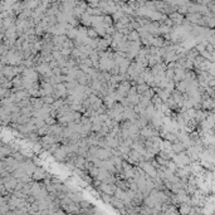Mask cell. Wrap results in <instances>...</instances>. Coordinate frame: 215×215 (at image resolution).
Masks as SVG:
<instances>
[{
	"instance_id": "cell-1",
	"label": "cell",
	"mask_w": 215,
	"mask_h": 215,
	"mask_svg": "<svg viewBox=\"0 0 215 215\" xmlns=\"http://www.w3.org/2000/svg\"><path fill=\"white\" fill-rule=\"evenodd\" d=\"M137 166L140 167V169H143L148 175H151V176H156V175H157L156 169H155V167H153L148 161H141V162H138Z\"/></svg>"
},
{
	"instance_id": "cell-5",
	"label": "cell",
	"mask_w": 215,
	"mask_h": 215,
	"mask_svg": "<svg viewBox=\"0 0 215 215\" xmlns=\"http://www.w3.org/2000/svg\"><path fill=\"white\" fill-rule=\"evenodd\" d=\"M98 172H100V169L96 167V166H93L91 169V171H90V174H91V176H98Z\"/></svg>"
},
{
	"instance_id": "cell-4",
	"label": "cell",
	"mask_w": 215,
	"mask_h": 215,
	"mask_svg": "<svg viewBox=\"0 0 215 215\" xmlns=\"http://www.w3.org/2000/svg\"><path fill=\"white\" fill-rule=\"evenodd\" d=\"M87 34H88V37H90L91 39H95L96 37L98 35V34H97V32H96L95 29H87Z\"/></svg>"
},
{
	"instance_id": "cell-3",
	"label": "cell",
	"mask_w": 215,
	"mask_h": 215,
	"mask_svg": "<svg viewBox=\"0 0 215 215\" xmlns=\"http://www.w3.org/2000/svg\"><path fill=\"white\" fill-rule=\"evenodd\" d=\"M188 20H190V22H193V23H198L200 19H201V15H200L199 13H193V14H188Z\"/></svg>"
},
{
	"instance_id": "cell-2",
	"label": "cell",
	"mask_w": 215,
	"mask_h": 215,
	"mask_svg": "<svg viewBox=\"0 0 215 215\" xmlns=\"http://www.w3.org/2000/svg\"><path fill=\"white\" fill-rule=\"evenodd\" d=\"M186 150V146L184 142H180V141H176L171 145V151L175 152V155H179L181 152H185Z\"/></svg>"
}]
</instances>
